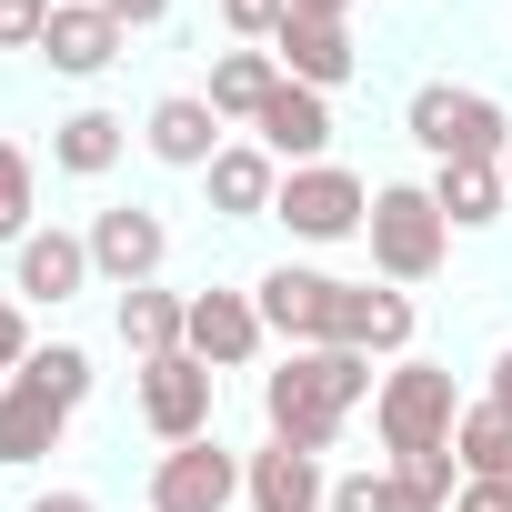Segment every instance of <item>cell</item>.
Wrapping results in <instances>:
<instances>
[{
  "label": "cell",
  "instance_id": "obj_13",
  "mask_svg": "<svg viewBox=\"0 0 512 512\" xmlns=\"http://www.w3.org/2000/svg\"><path fill=\"white\" fill-rule=\"evenodd\" d=\"M332 342H342V352H372V362H402V352H412V292H402V282H342Z\"/></svg>",
  "mask_w": 512,
  "mask_h": 512
},
{
  "label": "cell",
  "instance_id": "obj_32",
  "mask_svg": "<svg viewBox=\"0 0 512 512\" xmlns=\"http://www.w3.org/2000/svg\"><path fill=\"white\" fill-rule=\"evenodd\" d=\"M111 21L121 31H151V21H171V0H111Z\"/></svg>",
  "mask_w": 512,
  "mask_h": 512
},
{
  "label": "cell",
  "instance_id": "obj_11",
  "mask_svg": "<svg viewBox=\"0 0 512 512\" xmlns=\"http://www.w3.org/2000/svg\"><path fill=\"white\" fill-rule=\"evenodd\" d=\"M241 502L251 512H332V472H322V452L262 442V452H241Z\"/></svg>",
  "mask_w": 512,
  "mask_h": 512
},
{
  "label": "cell",
  "instance_id": "obj_36",
  "mask_svg": "<svg viewBox=\"0 0 512 512\" xmlns=\"http://www.w3.org/2000/svg\"><path fill=\"white\" fill-rule=\"evenodd\" d=\"M502 181H512V151H502Z\"/></svg>",
  "mask_w": 512,
  "mask_h": 512
},
{
  "label": "cell",
  "instance_id": "obj_6",
  "mask_svg": "<svg viewBox=\"0 0 512 512\" xmlns=\"http://www.w3.org/2000/svg\"><path fill=\"white\" fill-rule=\"evenodd\" d=\"M211 412H221V372H211V362H191V352L141 362V422L161 432V452H171V442H201Z\"/></svg>",
  "mask_w": 512,
  "mask_h": 512
},
{
  "label": "cell",
  "instance_id": "obj_22",
  "mask_svg": "<svg viewBox=\"0 0 512 512\" xmlns=\"http://www.w3.org/2000/svg\"><path fill=\"white\" fill-rule=\"evenodd\" d=\"M121 151H131V121H121V111H101V101H91V111H71V121H51V171H71V181H101Z\"/></svg>",
  "mask_w": 512,
  "mask_h": 512
},
{
  "label": "cell",
  "instance_id": "obj_31",
  "mask_svg": "<svg viewBox=\"0 0 512 512\" xmlns=\"http://www.w3.org/2000/svg\"><path fill=\"white\" fill-rule=\"evenodd\" d=\"M452 512H512V492H502V482H462V492H452Z\"/></svg>",
  "mask_w": 512,
  "mask_h": 512
},
{
  "label": "cell",
  "instance_id": "obj_5",
  "mask_svg": "<svg viewBox=\"0 0 512 512\" xmlns=\"http://www.w3.org/2000/svg\"><path fill=\"white\" fill-rule=\"evenodd\" d=\"M272 221H292V241H352V231L372 221V191H362V171L312 161V171H282Z\"/></svg>",
  "mask_w": 512,
  "mask_h": 512
},
{
  "label": "cell",
  "instance_id": "obj_27",
  "mask_svg": "<svg viewBox=\"0 0 512 512\" xmlns=\"http://www.w3.org/2000/svg\"><path fill=\"white\" fill-rule=\"evenodd\" d=\"M332 512H432V502H422L402 472H342V482H332Z\"/></svg>",
  "mask_w": 512,
  "mask_h": 512
},
{
  "label": "cell",
  "instance_id": "obj_1",
  "mask_svg": "<svg viewBox=\"0 0 512 512\" xmlns=\"http://www.w3.org/2000/svg\"><path fill=\"white\" fill-rule=\"evenodd\" d=\"M372 392H382L372 352H342V342L292 352L282 372H262V432H272V442H292V452H332V442H342V422H352Z\"/></svg>",
  "mask_w": 512,
  "mask_h": 512
},
{
  "label": "cell",
  "instance_id": "obj_17",
  "mask_svg": "<svg viewBox=\"0 0 512 512\" xmlns=\"http://www.w3.org/2000/svg\"><path fill=\"white\" fill-rule=\"evenodd\" d=\"M11 282H21V302H71V292H91L101 272H91V241L81 231H31L21 251H11Z\"/></svg>",
  "mask_w": 512,
  "mask_h": 512
},
{
  "label": "cell",
  "instance_id": "obj_7",
  "mask_svg": "<svg viewBox=\"0 0 512 512\" xmlns=\"http://www.w3.org/2000/svg\"><path fill=\"white\" fill-rule=\"evenodd\" d=\"M251 302H262V332H282L292 352H322L332 342V312H342V282L312 272V262H272L262 282H251Z\"/></svg>",
  "mask_w": 512,
  "mask_h": 512
},
{
  "label": "cell",
  "instance_id": "obj_15",
  "mask_svg": "<svg viewBox=\"0 0 512 512\" xmlns=\"http://www.w3.org/2000/svg\"><path fill=\"white\" fill-rule=\"evenodd\" d=\"M251 141H262L282 171H312V161H332V91H302V81H282V91H272V111L251 121Z\"/></svg>",
  "mask_w": 512,
  "mask_h": 512
},
{
  "label": "cell",
  "instance_id": "obj_25",
  "mask_svg": "<svg viewBox=\"0 0 512 512\" xmlns=\"http://www.w3.org/2000/svg\"><path fill=\"white\" fill-rule=\"evenodd\" d=\"M21 382H31V392H51V402H61V412H81V402H91V382H101V372H91V352H81V342H41V352H31V362H21Z\"/></svg>",
  "mask_w": 512,
  "mask_h": 512
},
{
  "label": "cell",
  "instance_id": "obj_4",
  "mask_svg": "<svg viewBox=\"0 0 512 512\" xmlns=\"http://www.w3.org/2000/svg\"><path fill=\"white\" fill-rule=\"evenodd\" d=\"M402 131H412L432 161H502V151H512L502 101H492V91H462V81H422L412 111H402Z\"/></svg>",
  "mask_w": 512,
  "mask_h": 512
},
{
  "label": "cell",
  "instance_id": "obj_3",
  "mask_svg": "<svg viewBox=\"0 0 512 512\" xmlns=\"http://www.w3.org/2000/svg\"><path fill=\"white\" fill-rule=\"evenodd\" d=\"M362 241H372V272L412 292V282H432V272H442L452 221L432 211V181H382V191H372V221H362Z\"/></svg>",
  "mask_w": 512,
  "mask_h": 512
},
{
  "label": "cell",
  "instance_id": "obj_14",
  "mask_svg": "<svg viewBox=\"0 0 512 512\" xmlns=\"http://www.w3.org/2000/svg\"><path fill=\"white\" fill-rule=\"evenodd\" d=\"M262 342H272V332H262V302H251V292H191V332H181V352H191V362L241 372Z\"/></svg>",
  "mask_w": 512,
  "mask_h": 512
},
{
  "label": "cell",
  "instance_id": "obj_23",
  "mask_svg": "<svg viewBox=\"0 0 512 512\" xmlns=\"http://www.w3.org/2000/svg\"><path fill=\"white\" fill-rule=\"evenodd\" d=\"M121 342H131V362H161V352H181V332H191V292H161V282H141V292H121Z\"/></svg>",
  "mask_w": 512,
  "mask_h": 512
},
{
  "label": "cell",
  "instance_id": "obj_30",
  "mask_svg": "<svg viewBox=\"0 0 512 512\" xmlns=\"http://www.w3.org/2000/svg\"><path fill=\"white\" fill-rule=\"evenodd\" d=\"M31 352H41V342H31V312H21V302H0V382H21Z\"/></svg>",
  "mask_w": 512,
  "mask_h": 512
},
{
  "label": "cell",
  "instance_id": "obj_12",
  "mask_svg": "<svg viewBox=\"0 0 512 512\" xmlns=\"http://www.w3.org/2000/svg\"><path fill=\"white\" fill-rule=\"evenodd\" d=\"M141 151H151L161 171H211L231 141H221V111H211L201 91H171V101L141 111Z\"/></svg>",
  "mask_w": 512,
  "mask_h": 512
},
{
  "label": "cell",
  "instance_id": "obj_8",
  "mask_svg": "<svg viewBox=\"0 0 512 512\" xmlns=\"http://www.w3.org/2000/svg\"><path fill=\"white\" fill-rule=\"evenodd\" d=\"M81 241H91V272H101L111 292H141V282H161V262H171V221L141 211V201H111Z\"/></svg>",
  "mask_w": 512,
  "mask_h": 512
},
{
  "label": "cell",
  "instance_id": "obj_34",
  "mask_svg": "<svg viewBox=\"0 0 512 512\" xmlns=\"http://www.w3.org/2000/svg\"><path fill=\"white\" fill-rule=\"evenodd\" d=\"M482 402H502V412H512V342L492 352V392H482Z\"/></svg>",
  "mask_w": 512,
  "mask_h": 512
},
{
  "label": "cell",
  "instance_id": "obj_29",
  "mask_svg": "<svg viewBox=\"0 0 512 512\" xmlns=\"http://www.w3.org/2000/svg\"><path fill=\"white\" fill-rule=\"evenodd\" d=\"M51 31V0H0V51H41Z\"/></svg>",
  "mask_w": 512,
  "mask_h": 512
},
{
  "label": "cell",
  "instance_id": "obj_2",
  "mask_svg": "<svg viewBox=\"0 0 512 512\" xmlns=\"http://www.w3.org/2000/svg\"><path fill=\"white\" fill-rule=\"evenodd\" d=\"M452 422H462L452 372L422 362V352H402V362L382 372V392H372V432H382V452H392V462H402V452H452Z\"/></svg>",
  "mask_w": 512,
  "mask_h": 512
},
{
  "label": "cell",
  "instance_id": "obj_21",
  "mask_svg": "<svg viewBox=\"0 0 512 512\" xmlns=\"http://www.w3.org/2000/svg\"><path fill=\"white\" fill-rule=\"evenodd\" d=\"M272 91H282V61H272L262 41H231V51L211 61V91H201V101H211L221 121H262Z\"/></svg>",
  "mask_w": 512,
  "mask_h": 512
},
{
  "label": "cell",
  "instance_id": "obj_19",
  "mask_svg": "<svg viewBox=\"0 0 512 512\" xmlns=\"http://www.w3.org/2000/svg\"><path fill=\"white\" fill-rule=\"evenodd\" d=\"M201 191H211V211H221V221H262V211L282 201V161H272L262 141H231V151L201 171Z\"/></svg>",
  "mask_w": 512,
  "mask_h": 512
},
{
  "label": "cell",
  "instance_id": "obj_10",
  "mask_svg": "<svg viewBox=\"0 0 512 512\" xmlns=\"http://www.w3.org/2000/svg\"><path fill=\"white\" fill-rule=\"evenodd\" d=\"M121 21H111V0H51V31H41V61L61 71V81H101L111 61H121Z\"/></svg>",
  "mask_w": 512,
  "mask_h": 512
},
{
  "label": "cell",
  "instance_id": "obj_24",
  "mask_svg": "<svg viewBox=\"0 0 512 512\" xmlns=\"http://www.w3.org/2000/svg\"><path fill=\"white\" fill-rule=\"evenodd\" d=\"M452 462H462V482H502V492H512V412H502V402H462Z\"/></svg>",
  "mask_w": 512,
  "mask_h": 512
},
{
  "label": "cell",
  "instance_id": "obj_16",
  "mask_svg": "<svg viewBox=\"0 0 512 512\" xmlns=\"http://www.w3.org/2000/svg\"><path fill=\"white\" fill-rule=\"evenodd\" d=\"M272 61H282V81H302V91H342V81L362 71L352 21H302V11L272 31Z\"/></svg>",
  "mask_w": 512,
  "mask_h": 512
},
{
  "label": "cell",
  "instance_id": "obj_18",
  "mask_svg": "<svg viewBox=\"0 0 512 512\" xmlns=\"http://www.w3.org/2000/svg\"><path fill=\"white\" fill-rule=\"evenodd\" d=\"M61 432H71V412H61L51 392H31V382H0V472H31V462H51V452H61Z\"/></svg>",
  "mask_w": 512,
  "mask_h": 512
},
{
  "label": "cell",
  "instance_id": "obj_9",
  "mask_svg": "<svg viewBox=\"0 0 512 512\" xmlns=\"http://www.w3.org/2000/svg\"><path fill=\"white\" fill-rule=\"evenodd\" d=\"M231 502H241V452H221L211 432L151 462V512H231Z\"/></svg>",
  "mask_w": 512,
  "mask_h": 512
},
{
  "label": "cell",
  "instance_id": "obj_33",
  "mask_svg": "<svg viewBox=\"0 0 512 512\" xmlns=\"http://www.w3.org/2000/svg\"><path fill=\"white\" fill-rule=\"evenodd\" d=\"M21 512H101V502H91V492H71V482H61V492H31V502H21Z\"/></svg>",
  "mask_w": 512,
  "mask_h": 512
},
{
  "label": "cell",
  "instance_id": "obj_20",
  "mask_svg": "<svg viewBox=\"0 0 512 512\" xmlns=\"http://www.w3.org/2000/svg\"><path fill=\"white\" fill-rule=\"evenodd\" d=\"M432 211H442L452 231H492V221L512 211L502 161H432Z\"/></svg>",
  "mask_w": 512,
  "mask_h": 512
},
{
  "label": "cell",
  "instance_id": "obj_26",
  "mask_svg": "<svg viewBox=\"0 0 512 512\" xmlns=\"http://www.w3.org/2000/svg\"><path fill=\"white\" fill-rule=\"evenodd\" d=\"M31 231H41V171H31V151H21V141H0V241L21 251Z\"/></svg>",
  "mask_w": 512,
  "mask_h": 512
},
{
  "label": "cell",
  "instance_id": "obj_35",
  "mask_svg": "<svg viewBox=\"0 0 512 512\" xmlns=\"http://www.w3.org/2000/svg\"><path fill=\"white\" fill-rule=\"evenodd\" d=\"M302 21H352V0H292Z\"/></svg>",
  "mask_w": 512,
  "mask_h": 512
},
{
  "label": "cell",
  "instance_id": "obj_28",
  "mask_svg": "<svg viewBox=\"0 0 512 512\" xmlns=\"http://www.w3.org/2000/svg\"><path fill=\"white\" fill-rule=\"evenodd\" d=\"M282 21H292V0H221V31H231V41H262V51H272Z\"/></svg>",
  "mask_w": 512,
  "mask_h": 512
}]
</instances>
